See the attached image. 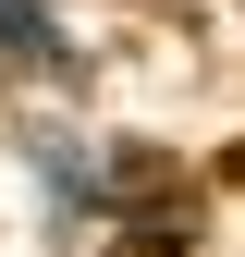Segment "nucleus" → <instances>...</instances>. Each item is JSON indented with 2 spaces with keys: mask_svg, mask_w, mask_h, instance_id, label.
Masks as SVG:
<instances>
[{
  "mask_svg": "<svg viewBox=\"0 0 245 257\" xmlns=\"http://www.w3.org/2000/svg\"><path fill=\"white\" fill-rule=\"evenodd\" d=\"M0 49H25V61H49V49H61V25L37 13V0H0Z\"/></svg>",
  "mask_w": 245,
  "mask_h": 257,
  "instance_id": "obj_1",
  "label": "nucleus"
}]
</instances>
